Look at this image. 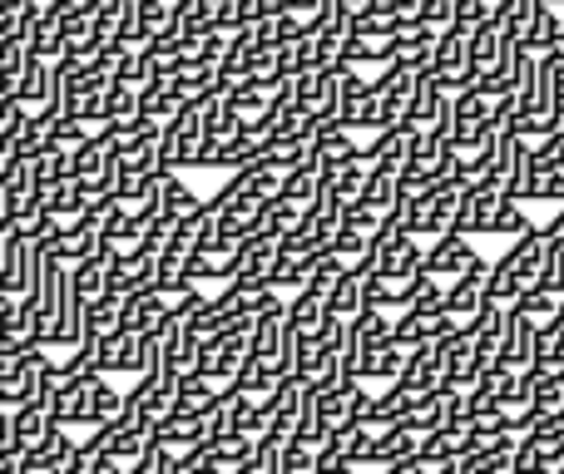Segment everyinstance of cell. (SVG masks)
<instances>
[{
    "label": "cell",
    "mask_w": 564,
    "mask_h": 474,
    "mask_svg": "<svg viewBox=\"0 0 564 474\" xmlns=\"http://www.w3.org/2000/svg\"><path fill=\"white\" fill-rule=\"evenodd\" d=\"M119 416H124V390L109 376H99V371L65 376L55 386V396H50V420L65 430H99Z\"/></svg>",
    "instance_id": "obj_1"
},
{
    "label": "cell",
    "mask_w": 564,
    "mask_h": 474,
    "mask_svg": "<svg viewBox=\"0 0 564 474\" xmlns=\"http://www.w3.org/2000/svg\"><path fill=\"white\" fill-rule=\"evenodd\" d=\"M540 267H545V238H540V228H535V233H525V238L510 242L500 262H490L486 307H506L510 311L540 282Z\"/></svg>",
    "instance_id": "obj_2"
},
{
    "label": "cell",
    "mask_w": 564,
    "mask_h": 474,
    "mask_svg": "<svg viewBox=\"0 0 564 474\" xmlns=\"http://www.w3.org/2000/svg\"><path fill=\"white\" fill-rule=\"evenodd\" d=\"M456 174V148H451V129H426L411 144V158L401 168V194H421V188L451 184Z\"/></svg>",
    "instance_id": "obj_3"
},
{
    "label": "cell",
    "mask_w": 564,
    "mask_h": 474,
    "mask_svg": "<svg viewBox=\"0 0 564 474\" xmlns=\"http://www.w3.org/2000/svg\"><path fill=\"white\" fill-rule=\"evenodd\" d=\"M490 139H496V99H486L476 85L451 95V148L480 154Z\"/></svg>",
    "instance_id": "obj_4"
},
{
    "label": "cell",
    "mask_w": 564,
    "mask_h": 474,
    "mask_svg": "<svg viewBox=\"0 0 564 474\" xmlns=\"http://www.w3.org/2000/svg\"><path fill=\"white\" fill-rule=\"evenodd\" d=\"M174 400H178V376H169L164 366L149 371V376H139L134 390H124V410L134 416V426L144 430L149 440L164 430V420H169V410H174Z\"/></svg>",
    "instance_id": "obj_5"
},
{
    "label": "cell",
    "mask_w": 564,
    "mask_h": 474,
    "mask_svg": "<svg viewBox=\"0 0 564 474\" xmlns=\"http://www.w3.org/2000/svg\"><path fill=\"white\" fill-rule=\"evenodd\" d=\"M337 129L347 134H381V89L377 79H361L357 69H341V114Z\"/></svg>",
    "instance_id": "obj_6"
},
{
    "label": "cell",
    "mask_w": 564,
    "mask_h": 474,
    "mask_svg": "<svg viewBox=\"0 0 564 474\" xmlns=\"http://www.w3.org/2000/svg\"><path fill=\"white\" fill-rule=\"evenodd\" d=\"M506 203H516V198L506 194V188H496V184H476V188H466L460 194V218H456V238H486V233H496V223H500V213H506Z\"/></svg>",
    "instance_id": "obj_7"
},
{
    "label": "cell",
    "mask_w": 564,
    "mask_h": 474,
    "mask_svg": "<svg viewBox=\"0 0 564 474\" xmlns=\"http://www.w3.org/2000/svg\"><path fill=\"white\" fill-rule=\"evenodd\" d=\"M535 356H540V327L530 317H520V311H510L506 337H500V351L490 366L510 371V376H525V371H535Z\"/></svg>",
    "instance_id": "obj_8"
},
{
    "label": "cell",
    "mask_w": 564,
    "mask_h": 474,
    "mask_svg": "<svg viewBox=\"0 0 564 474\" xmlns=\"http://www.w3.org/2000/svg\"><path fill=\"white\" fill-rule=\"evenodd\" d=\"M416 69H401V65H387L377 75V89H381V129H401L411 124V104H416Z\"/></svg>",
    "instance_id": "obj_9"
},
{
    "label": "cell",
    "mask_w": 564,
    "mask_h": 474,
    "mask_svg": "<svg viewBox=\"0 0 564 474\" xmlns=\"http://www.w3.org/2000/svg\"><path fill=\"white\" fill-rule=\"evenodd\" d=\"M476 262H480V247L470 238H456V233L436 238L426 247V272H436L441 282H460L470 267H476Z\"/></svg>",
    "instance_id": "obj_10"
},
{
    "label": "cell",
    "mask_w": 564,
    "mask_h": 474,
    "mask_svg": "<svg viewBox=\"0 0 564 474\" xmlns=\"http://www.w3.org/2000/svg\"><path fill=\"white\" fill-rule=\"evenodd\" d=\"M460 194L466 188L451 178V184H436V188H421V198H426V223H421V238H451L456 233V218H460Z\"/></svg>",
    "instance_id": "obj_11"
},
{
    "label": "cell",
    "mask_w": 564,
    "mask_h": 474,
    "mask_svg": "<svg viewBox=\"0 0 564 474\" xmlns=\"http://www.w3.org/2000/svg\"><path fill=\"white\" fill-rule=\"evenodd\" d=\"M95 346V371L99 376H144V361H139V337L134 331H119L109 341H89Z\"/></svg>",
    "instance_id": "obj_12"
},
{
    "label": "cell",
    "mask_w": 564,
    "mask_h": 474,
    "mask_svg": "<svg viewBox=\"0 0 564 474\" xmlns=\"http://www.w3.org/2000/svg\"><path fill=\"white\" fill-rule=\"evenodd\" d=\"M486 282H490V262L480 257L476 267L466 272V277L446 287V311L460 321V327H466L470 317H480V311H486Z\"/></svg>",
    "instance_id": "obj_13"
},
{
    "label": "cell",
    "mask_w": 564,
    "mask_h": 474,
    "mask_svg": "<svg viewBox=\"0 0 564 474\" xmlns=\"http://www.w3.org/2000/svg\"><path fill=\"white\" fill-rule=\"evenodd\" d=\"M273 257H278V242L253 233L243 238V247H238V267H234V282H243V287H268V272H273Z\"/></svg>",
    "instance_id": "obj_14"
},
{
    "label": "cell",
    "mask_w": 564,
    "mask_h": 474,
    "mask_svg": "<svg viewBox=\"0 0 564 474\" xmlns=\"http://www.w3.org/2000/svg\"><path fill=\"white\" fill-rule=\"evenodd\" d=\"M25 55L30 59H45V65H59L65 59V45H69V35H65V25H59V15H45V20H25Z\"/></svg>",
    "instance_id": "obj_15"
},
{
    "label": "cell",
    "mask_w": 564,
    "mask_h": 474,
    "mask_svg": "<svg viewBox=\"0 0 564 474\" xmlns=\"http://www.w3.org/2000/svg\"><path fill=\"white\" fill-rule=\"evenodd\" d=\"M401 174L397 168H387V164H377V168H367V184H361V198H357V208H367V213H377V218H387L391 208L401 203Z\"/></svg>",
    "instance_id": "obj_16"
},
{
    "label": "cell",
    "mask_w": 564,
    "mask_h": 474,
    "mask_svg": "<svg viewBox=\"0 0 564 474\" xmlns=\"http://www.w3.org/2000/svg\"><path fill=\"white\" fill-rule=\"evenodd\" d=\"M500 49H506V30L500 25H486V30H470V85H486L490 75L500 69Z\"/></svg>",
    "instance_id": "obj_17"
},
{
    "label": "cell",
    "mask_w": 564,
    "mask_h": 474,
    "mask_svg": "<svg viewBox=\"0 0 564 474\" xmlns=\"http://www.w3.org/2000/svg\"><path fill=\"white\" fill-rule=\"evenodd\" d=\"M520 49H525L530 59H545V55H555V49H564V20H560V10L540 5L535 20H530V30L520 35Z\"/></svg>",
    "instance_id": "obj_18"
},
{
    "label": "cell",
    "mask_w": 564,
    "mask_h": 474,
    "mask_svg": "<svg viewBox=\"0 0 564 474\" xmlns=\"http://www.w3.org/2000/svg\"><path fill=\"white\" fill-rule=\"evenodd\" d=\"M421 455V436H411V430H387V436H377L371 440V460H367V470H397V465H406V460H416Z\"/></svg>",
    "instance_id": "obj_19"
},
{
    "label": "cell",
    "mask_w": 564,
    "mask_h": 474,
    "mask_svg": "<svg viewBox=\"0 0 564 474\" xmlns=\"http://www.w3.org/2000/svg\"><path fill=\"white\" fill-rule=\"evenodd\" d=\"M506 317H510L506 307H486L480 317L466 321V341L476 346V356L486 361V366L496 361V351H500V337H506Z\"/></svg>",
    "instance_id": "obj_20"
},
{
    "label": "cell",
    "mask_w": 564,
    "mask_h": 474,
    "mask_svg": "<svg viewBox=\"0 0 564 474\" xmlns=\"http://www.w3.org/2000/svg\"><path fill=\"white\" fill-rule=\"evenodd\" d=\"M466 455H470V430L460 426H441L421 440V460H431V465H456Z\"/></svg>",
    "instance_id": "obj_21"
},
{
    "label": "cell",
    "mask_w": 564,
    "mask_h": 474,
    "mask_svg": "<svg viewBox=\"0 0 564 474\" xmlns=\"http://www.w3.org/2000/svg\"><path fill=\"white\" fill-rule=\"evenodd\" d=\"M406 356L411 351H401V346H377V351H367L361 356V366H357V381L367 386V381H381V386H397L401 381V371H406Z\"/></svg>",
    "instance_id": "obj_22"
},
{
    "label": "cell",
    "mask_w": 564,
    "mask_h": 474,
    "mask_svg": "<svg viewBox=\"0 0 564 474\" xmlns=\"http://www.w3.org/2000/svg\"><path fill=\"white\" fill-rule=\"evenodd\" d=\"M307 148H312V164H361V144L347 129H317V139Z\"/></svg>",
    "instance_id": "obj_23"
},
{
    "label": "cell",
    "mask_w": 564,
    "mask_h": 474,
    "mask_svg": "<svg viewBox=\"0 0 564 474\" xmlns=\"http://www.w3.org/2000/svg\"><path fill=\"white\" fill-rule=\"evenodd\" d=\"M40 198H45V213L55 218V223H75V218L89 208L85 184H75V178H65V184H50Z\"/></svg>",
    "instance_id": "obj_24"
},
{
    "label": "cell",
    "mask_w": 564,
    "mask_h": 474,
    "mask_svg": "<svg viewBox=\"0 0 564 474\" xmlns=\"http://www.w3.org/2000/svg\"><path fill=\"white\" fill-rule=\"evenodd\" d=\"M69 287H75V297L85 301V307L105 301L109 297V257H95V262H79V267H69Z\"/></svg>",
    "instance_id": "obj_25"
},
{
    "label": "cell",
    "mask_w": 564,
    "mask_h": 474,
    "mask_svg": "<svg viewBox=\"0 0 564 474\" xmlns=\"http://www.w3.org/2000/svg\"><path fill=\"white\" fill-rule=\"evenodd\" d=\"M124 331V301L109 291L105 301H95V307H85V341H109Z\"/></svg>",
    "instance_id": "obj_26"
},
{
    "label": "cell",
    "mask_w": 564,
    "mask_h": 474,
    "mask_svg": "<svg viewBox=\"0 0 564 474\" xmlns=\"http://www.w3.org/2000/svg\"><path fill=\"white\" fill-rule=\"evenodd\" d=\"M322 194H327V188H322L317 164H302V168H292V174L282 178V203H292L297 213H307V208L317 203Z\"/></svg>",
    "instance_id": "obj_27"
},
{
    "label": "cell",
    "mask_w": 564,
    "mask_h": 474,
    "mask_svg": "<svg viewBox=\"0 0 564 474\" xmlns=\"http://www.w3.org/2000/svg\"><path fill=\"white\" fill-rule=\"evenodd\" d=\"M164 321H169V307L154 297V291L124 301V331H134V337H149V331H159Z\"/></svg>",
    "instance_id": "obj_28"
},
{
    "label": "cell",
    "mask_w": 564,
    "mask_h": 474,
    "mask_svg": "<svg viewBox=\"0 0 564 474\" xmlns=\"http://www.w3.org/2000/svg\"><path fill=\"white\" fill-rule=\"evenodd\" d=\"M55 426L50 420V406H20V410H10V440H15L20 450H30V445H40V436Z\"/></svg>",
    "instance_id": "obj_29"
},
{
    "label": "cell",
    "mask_w": 564,
    "mask_h": 474,
    "mask_svg": "<svg viewBox=\"0 0 564 474\" xmlns=\"http://www.w3.org/2000/svg\"><path fill=\"white\" fill-rule=\"evenodd\" d=\"M327 317H332V321L361 317V277H357V272H347V277L332 282V291H327Z\"/></svg>",
    "instance_id": "obj_30"
},
{
    "label": "cell",
    "mask_w": 564,
    "mask_h": 474,
    "mask_svg": "<svg viewBox=\"0 0 564 474\" xmlns=\"http://www.w3.org/2000/svg\"><path fill=\"white\" fill-rule=\"evenodd\" d=\"M218 396H224V390H218L208 376H198V371H194V376L178 381V400H174V406L178 410H194V416H208V410L218 406Z\"/></svg>",
    "instance_id": "obj_31"
},
{
    "label": "cell",
    "mask_w": 564,
    "mask_h": 474,
    "mask_svg": "<svg viewBox=\"0 0 564 474\" xmlns=\"http://www.w3.org/2000/svg\"><path fill=\"white\" fill-rule=\"evenodd\" d=\"M10 148H15V158H35L50 148V124L40 114H25V124L15 129V139H10Z\"/></svg>",
    "instance_id": "obj_32"
},
{
    "label": "cell",
    "mask_w": 564,
    "mask_h": 474,
    "mask_svg": "<svg viewBox=\"0 0 564 474\" xmlns=\"http://www.w3.org/2000/svg\"><path fill=\"white\" fill-rule=\"evenodd\" d=\"M560 307H564V297H555V291H545V287H530L510 311H520V317H530L535 327H545L550 317H560Z\"/></svg>",
    "instance_id": "obj_33"
},
{
    "label": "cell",
    "mask_w": 564,
    "mask_h": 474,
    "mask_svg": "<svg viewBox=\"0 0 564 474\" xmlns=\"http://www.w3.org/2000/svg\"><path fill=\"white\" fill-rule=\"evenodd\" d=\"M30 174H35V188L45 194L50 184H65V178H69V154H59V148H45V154L30 158Z\"/></svg>",
    "instance_id": "obj_34"
},
{
    "label": "cell",
    "mask_w": 564,
    "mask_h": 474,
    "mask_svg": "<svg viewBox=\"0 0 564 474\" xmlns=\"http://www.w3.org/2000/svg\"><path fill=\"white\" fill-rule=\"evenodd\" d=\"M297 223H302V213H297V208H292V203H282V198H273V203L263 208V223H258V233H263V238H273V242H282V238H288Z\"/></svg>",
    "instance_id": "obj_35"
},
{
    "label": "cell",
    "mask_w": 564,
    "mask_h": 474,
    "mask_svg": "<svg viewBox=\"0 0 564 474\" xmlns=\"http://www.w3.org/2000/svg\"><path fill=\"white\" fill-rule=\"evenodd\" d=\"M456 25L460 30L500 25V0H456Z\"/></svg>",
    "instance_id": "obj_36"
},
{
    "label": "cell",
    "mask_w": 564,
    "mask_h": 474,
    "mask_svg": "<svg viewBox=\"0 0 564 474\" xmlns=\"http://www.w3.org/2000/svg\"><path fill=\"white\" fill-rule=\"evenodd\" d=\"M416 25H426V30H436V35H446V30L456 25V0H421Z\"/></svg>",
    "instance_id": "obj_37"
},
{
    "label": "cell",
    "mask_w": 564,
    "mask_h": 474,
    "mask_svg": "<svg viewBox=\"0 0 564 474\" xmlns=\"http://www.w3.org/2000/svg\"><path fill=\"white\" fill-rule=\"evenodd\" d=\"M535 287H545V291H555V297H564V247H545V267H540Z\"/></svg>",
    "instance_id": "obj_38"
},
{
    "label": "cell",
    "mask_w": 564,
    "mask_h": 474,
    "mask_svg": "<svg viewBox=\"0 0 564 474\" xmlns=\"http://www.w3.org/2000/svg\"><path fill=\"white\" fill-rule=\"evenodd\" d=\"M282 10H288V15H302V20L317 15V5H312V0H282Z\"/></svg>",
    "instance_id": "obj_39"
},
{
    "label": "cell",
    "mask_w": 564,
    "mask_h": 474,
    "mask_svg": "<svg viewBox=\"0 0 564 474\" xmlns=\"http://www.w3.org/2000/svg\"><path fill=\"white\" fill-rule=\"evenodd\" d=\"M0 228H6V194H0Z\"/></svg>",
    "instance_id": "obj_40"
},
{
    "label": "cell",
    "mask_w": 564,
    "mask_h": 474,
    "mask_svg": "<svg viewBox=\"0 0 564 474\" xmlns=\"http://www.w3.org/2000/svg\"><path fill=\"white\" fill-rule=\"evenodd\" d=\"M540 5H550V10H560V5H564V0H540Z\"/></svg>",
    "instance_id": "obj_41"
}]
</instances>
